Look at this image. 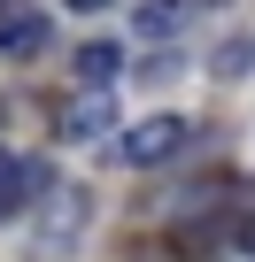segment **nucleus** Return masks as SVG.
<instances>
[{"label":"nucleus","instance_id":"nucleus-2","mask_svg":"<svg viewBox=\"0 0 255 262\" xmlns=\"http://www.w3.org/2000/svg\"><path fill=\"white\" fill-rule=\"evenodd\" d=\"M47 47H54V24L39 8H8V16H0V54H8V62H39Z\"/></svg>","mask_w":255,"mask_h":262},{"label":"nucleus","instance_id":"nucleus-10","mask_svg":"<svg viewBox=\"0 0 255 262\" xmlns=\"http://www.w3.org/2000/svg\"><path fill=\"white\" fill-rule=\"evenodd\" d=\"M70 8H85V16H93V8H108V0H70Z\"/></svg>","mask_w":255,"mask_h":262},{"label":"nucleus","instance_id":"nucleus-3","mask_svg":"<svg viewBox=\"0 0 255 262\" xmlns=\"http://www.w3.org/2000/svg\"><path fill=\"white\" fill-rule=\"evenodd\" d=\"M108 116H116V93H108V85H85V93L70 100V116H62V139H101Z\"/></svg>","mask_w":255,"mask_h":262},{"label":"nucleus","instance_id":"nucleus-5","mask_svg":"<svg viewBox=\"0 0 255 262\" xmlns=\"http://www.w3.org/2000/svg\"><path fill=\"white\" fill-rule=\"evenodd\" d=\"M186 24V0H132V31L140 39H170Z\"/></svg>","mask_w":255,"mask_h":262},{"label":"nucleus","instance_id":"nucleus-9","mask_svg":"<svg viewBox=\"0 0 255 262\" xmlns=\"http://www.w3.org/2000/svg\"><path fill=\"white\" fill-rule=\"evenodd\" d=\"M0 178H16V155H8V147H0Z\"/></svg>","mask_w":255,"mask_h":262},{"label":"nucleus","instance_id":"nucleus-8","mask_svg":"<svg viewBox=\"0 0 255 262\" xmlns=\"http://www.w3.org/2000/svg\"><path fill=\"white\" fill-rule=\"evenodd\" d=\"M240 254H255V216H247V224H240Z\"/></svg>","mask_w":255,"mask_h":262},{"label":"nucleus","instance_id":"nucleus-7","mask_svg":"<svg viewBox=\"0 0 255 262\" xmlns=\"http://www.w3.org/2000/svg\"><path fill=\"white\" fill-rule=\"evenodd\" d=\"M247 54H255V47H247V39H232V47H224V62H217V70H224V77H240V70H247Z\"/></svg>","mask_w":255,"mask_h":262},{"label":"nucleus","instance_id":"nucleus-1","mask_svg":"<svg viewBox=\"0 0 255 262\" xmlns=\"http://www.w3.org/2000/svg\"><path fill=\"white\" fill-rule=\"evenodd\" d=\"M178 147H186V116H140L124 131V162L132 170H163Z\"/></svg>","mask_w":255,"mask_h":262},{"label":"nucleus","instance_id":"nucleus-6","mask_svg":"<svg viewBox=\"0 0 255 262\" xmlns=\"http://www.w3.org/2000/svg\"><path fill=\"white\" fill-rule=\"evenodd\" d=\"M116 62H124V47H108V39L77 47V77H85V85H108V77H116Z\"/></svg>","mask_w":255,"mask_h":262},{"label":"nucleus","instance_id":"nucleus-4","mask_svg":"<svg viewBox=\"0 0 255 262\" xmlns=\"http://www.w3.org/2000/svg\"><path fill=\"white\" fill-rule=\"evenodd\" d=\"M77 224H85V193H77V185H54V193H47V216H39V239H47V247H70Z\"/></svg>","mask_w":255,"mask_h":262}]
</instances>
